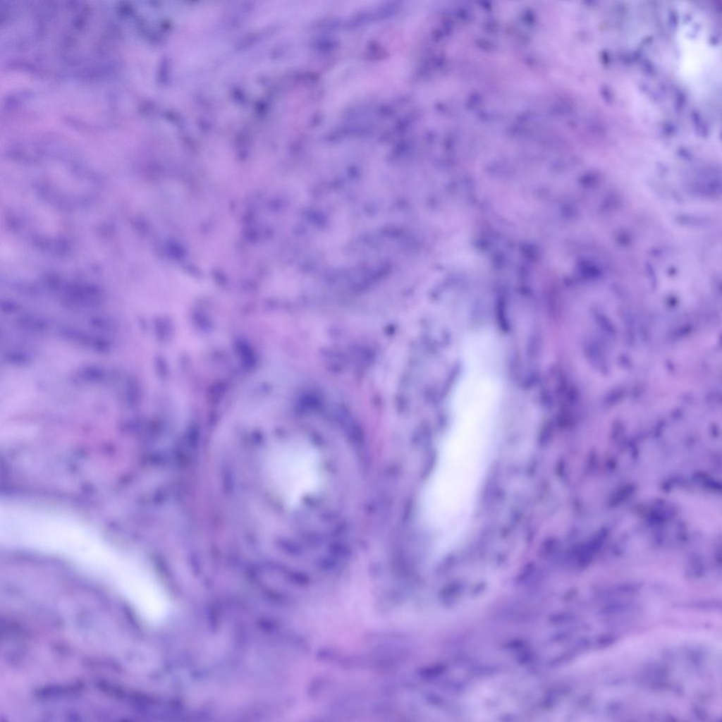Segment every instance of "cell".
Wrapping results in <instances>:
<instances>
[{
  "label": "cell",
  "mask_w": 722,
  "mask_h": 722,
  "mask_svg": "<svg viewBox=\"0 0 722 722\" xmlns=\"http://www.w3.org/2000/svg\"><path fill=\"white\" fill-rule=\"evenodd\" d=\"M313 452L297 443H286L268 451L264 471L270 487L286 504L293 506L317 480Z\"/></svg>",
  "instance_id": "6da1fadb"
}]
</instances>
